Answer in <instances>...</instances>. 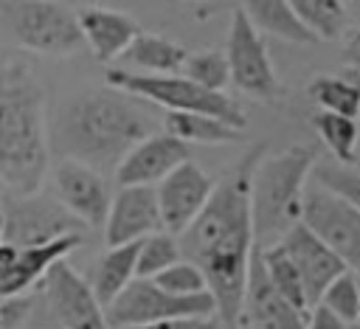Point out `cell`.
<instances>
[{"label":"cell","instance_id":"cell-1","mask_svg":"<svg viewBox=\"0 0 360 329\" xmlns=\"http://www.w3.org/2000/svg\"><path fill=\"white\" fill-rule=\"evenodd\" d=\"M262 152L264 149L256 146L228 172V177L214 183L200 217L177 236L180 256L202 273L205 290L214 298L217 318L225 323V329L239 326L242 321L248 267L256 250L248 188L253 163Z\"/></svg>","mask_w":360,"mask_h":329},{"label":"cell","instance_id":"cell-2","mask_svg":"<svg viewBox=\"0 0 360 329\" xmlns=\"http://www.w3.org/2000/svg\"><path fill=\"white\" fill-rule=\"evenodd\" d=\"M152 132V115L135 98L118 90H84L59 107L48 143L62 160H76L107 177Z\"/></svg>","mask_w":360,"mask_h":329},{"label":"cell","instance_id":"cell-3","mask_svg":"<svg viewBox=\"0 0 360 329\" xmlns=\"http://www.w3.org/2000/svg\"><path fill=\"white\" fill-rule=\"evenodd\" d=\"M51 169L45 96L20 59L0 65V183L11 197L39 194Z\"/></svg>","mask_w":360,"mask_h":329},{"label":"cell","instance_id":"cell-4","mask_svg":"<svg viewBox=\"0 0 360 329\" xmlns=\"http://www.w3.org/2000/svg\"><path fill=\"white\" fill-rule=\"evenodd\" d=\"M312 166L315 152L307 146H287L273 155H259L248 188L256 250L278 245L281 236L301 222V200Z\"/></svg>","mask_w":360,"mask_h":329},{"label":"cell","instance_id":"cell-5","mask_svg":"<svg viewBox=\"0 0 360 329\" xmlns=\"http://www.w3.org/2000/svg\"><path fill=\"white\" fill-rule=\"evenodd\" d=\"M107 84H110V90H118L129 98H141V101L166 107V112H200V115L219 118L222 124H228L239 132L245 129V112L233 98H228L225 93L202 90L200 84L188 82L180 73L177 76H146V73L110 67Z\"/></svg>","mask_w":360,"mask_h":329},{"label":"cell","instance_id":"cell-6","mask_svg":"<svg viewBox=\"0 0 360 329\" xmlns=\"http://www.w3.org/2000/svg\"><path fill=\"white\" fill-rule=\"evenodd\" d=\"M0 20L25 51L45 56H73L84 39L76 11L53 0H14L0 3Z\"/></svg>","mask_w":360,"mask_h":329},{"label":"cell","instance_id":"cell-7","mask_svg":"<svg viewBox=\"0 0 360 329\" xmlns=\"http://www.w3.org/2000/svg\"><path fill=\"white\" fill-rule=\"evenodd\" d=\"M301 225L312 231L343 262V267L360 278V211L349 200L312 180L304 188Z\"/></svg>","mask_w":360,"mask_h":329},{"label":"cell","instance_id":"cell-8","mask_svg":"<svg viewBox=\"0 0 360 329\" xmlns=\"http://www.w3.org/2000/svg\"><path fill=\"white\" fill-rule=\"evenodd\" d=\"M194 315H217L214 298L197 295V298H177L163 292L149 278H135L110 307H104V323L107 329H143L174 318H194Z\"/></svg>","mask_w":360,"mask_h":329},{"label":"cell","instance_id":"cell-9","mask_svg":"<svg viewBox=\"0 0 360 329\" xmlns=\"http://www.w3.org/2000/svg\"><path fill=\"white\" fill-rule=\"evenodd\" d=\"M225 62H228V82H233L239 93L259 101H273L278 96V76L267 56L264 39L250 25L242 8H233L231 17Z\"/></svg>","mask_w":360,"mask_h":329},{"label":"cell","instance_id":"cell-10","mask_svg":"<svg viewBox=\"0 0 360 329\" xmlns=\"http://www.w3.org/2000/svg\"><path fill=\"white\" fill-rule=\"evenodd\" d=\"M82 228L84 225L73 219L53 197H11V202L3 205V242L17 250L56 242L62 236L79 233Z\"/></svg>","mask_w":360,"mask_h":329},{"label":"cell","instance_id":"cell-11","mask_svg":"<svg viewBox=\"0 0 360 329\" xmlns=\"http://www.w3.org/2000/svg\"><path fill=\"white\" fill-rule=\"evenodd\" d=\"M53 180V191H56V202L73 217L79 219L84 228H101L110 211V183L104 174L76 163V160H62L53 166L51 172Z\"/></svg>","mask_w":360,"mask_h":329},{"label":"cell","instance_id":"cell-12","mask_svg":"<svg viewBox=\"0 0 360 329\" xmlns=\"http://www.w3.org/2000/svg\"><path fill=\"white\" fill-rule=\"evenodd\" d=\"M214 191L211 174H205L197 163L186 160L180 163L172 174H166L155 186L158 197V211H160V225L166 233L180 236L205 208L208 197Z\"/></svg>","mask_w":360,"mask_h":329},{"label":"cell","instance_id":"cell-13","mask_svg":"<svg viewBox=\"0 0 360 329\" xmlns=\"http://www.w3.org/2000/svg\"><path fill=\"white\" fill-rule=\"evenodd\" d=\"M278 247H281L284 256L290 259V264H292V270H295V276H298V281H301V290H304V295H307V307H309V309L318 307L323 290H326L340 273H346L343 262H340L312 231H307L301 222L292 225V228L281 236Z\"/></svg>","mask_w":360,"mask_h":329},{"label":"cell","instance_id":"cell-14","mask_svg":"<svg viewBox=\"0 0 360 329\" xmlns=\"http://www.w3.org/2000/svg\"><path fill=\"white\" fill-rule=\"evenodd\" d=\"M104 242L107 247H121L141 242L152 233H160V211L155 188L149 186H121L112 200L104 219Z\"/></svg>","mask_w":360,"mask_h":329},{"label":"cell","instance_id":"cell-15","mask_svg":"<svg viewBox=\"0 0 360 329\" xmlns=\"http://www.w3.org/2000/svg\"><path fill=\"white\" fill-rule=\"evenodd\" d=\"M48 298L62 329H107L104 309L98 307L90 284L68 264V259L48 270Z\"/></svg>","mask_w":360,"mask_h":329},{"label":"cell","instance_id":"cell-16","mask_svg":"<svg viewBox=\"0 0 360 329\" xmlns=\"http://www.w3.org/2000/svg\"><path fill=\"white\" fill-rule=\"evenodd\" d=\"M188 160V146L166 132H152L135 143L115 169V183L121 186H149L155 188L166 174Z\"/></svg>","mask_w":360,"mask_h":329},{"label":"cell","instance_id":"cell-17","mask_svg":"<svg viewBox=\"0 0 360 329\" xmlns=\"http://www.w3.org/2000/svg\"><path fill=\"white\" fill-rule=\"evenodd\" d=\"M242 318H248L253 329H307V315L298 312L292 304H287L273 290V284L267 281L262 259H259L256 250H253L250 267H248Z\"/></svg>","mask_w":360,"mask_h":329},{"label":"cell","instance_id":"cell-18","mask_svg":"<svg viewBox=\"0 0 360 329\" xmlns=\"http://www.w3.org/2000/svg\"><path fill=\"white\" fill-rule=\"evenodd\" d=\"M79 20V31L84 45L93 51V56L98 62H115L121 59V53L129 48V42L141 34L138 22L121 11H110V8H98V6H87L76 11Z\"/></svg>","mask_w":360,"mask_h":329},{"label":"cell","instance_id":"cell-19","mask_svg":"<svg viewBox=\"0 0 360 329\" xmlns=\"http://www.w3.org/2000/svg\"><path fill=\"white\" fill-rule=\"evenodd\" d=\"M79 245H82V233H70V236H62L56 242L39 245V247L17 250V259H14L11 270L0 278V298H20V295H25L42 276H48V270L56 262H65Z\"/></svg>","mask_w":360,"mask_h":329},{"label":"cell","instance_id":"cell-20","mask_svg":"<svg viewBox=\"0 0 360 329\" xmlns=\"http://www.w3.org/2000/svg\"><path fill=\"white\" fill-rule=\"evenodd\" d=\"M188 51L177 42L158 37V34H138L129 48L121 53V62L129 67H138L146 76H177L183 70Z\"/></svg>","mask_w":360,"mask_h":329},{"label":"cell","instance_id":"cell-21","mask_svg":"<svg viewBox=\"0 0 360 329\" xmlns=\"http://www.w3.org/2000/svg\"><path fill=\"white\" fill-rule=\"evenodd\" d=\"M135 262H138V242L107 247L96 264L90 290L98 301V307H110L132 281H135Z\"/></svg>","mask_w":360,"mask_h":329},{"label":"cell","instance_id":"cell-22","mask_svg":"<svg viewBox=\"0 0 360 329\" xmlns=\"http://www.w3.org/2000/svg\"><path fill=\"white\" fill-rule=\"evenodd\" d=\"M239 8L245 11V17L250 20V25L259 34H270V37H278V39L295 42V45L315 42V37L304 28V22L298 20V14L292 11V6L287 0H250Z\"/></svg>","mask_w":360,"mask_h":329},{"label":"cell","instance_id":"cell-23","mask_svg":"<svg viewBox=\"0 0 360 329\" xmlns=\"http://www.w3.org/2000/svg\"><path fill=\"white\" fill-rule=\"evenodd\" d=\"M163 132L177 138L180 143H202V146H219L233 143L242 138L239 129L222 124L219 118L200 115V112H166L163 115Z\"/></svg>","mask_w":360,"mask_h":329},{"label":"cell","instance_id":"cell-24","mask_svg":"<svg viewBox=\"0 0 360 329\" xmlns=\"http://www.w3.org/2000/svg\"><path fill=\"white\" fill-rule=\"evenodd\" d=\"M312 127H315L318 138L326 143V149L332 152L338 166L352 169L357 163V146H360L357 121L343 118V115H332V112H315L312 115Z\"/></svg>","mask_w":360,"mask_h":329},{"label":"cell","instance_id":"cell-25","mask_svg":"<svg viewBox=\"0 0 360 329\" xmlns=\"http://www.w3.org/2000/svg\"><path fill=\"white\" fill-rule=\"evenodd\" d=\"M304 28L318 39H338L346 28V6L338 0H295L290 3Z\"/></svg>","mask_w":360,"mask_h":329},{"label":"cell","instance_id":"cell-26","mask_svg":"<svg viewBox=\"0 0 360 329\" xmlns=\"http://www.w3.org/2000/svg\"><path fill=\"white\" fill-rule=\"evenodd\" d=\"M309 96L321 104V112L343 115L352 121L360 118V96L343 76H318L309 84Z\"/></svg>","mask_w":360,"mask_h":329},{"label":"cell","instance_id":"cell-27","mask_svg":"<svg viewBox=\"0 0 360 329\" xmlns=\"http://www.w3.org/2000/svg\"><path fill=\"white\" fill-rule=\"evenodd\" d=\"M180 256V245L177 236L160 231L152 233L146 239L138 242V262H135V278H155L163 270H169L172 264H177Z\"/></svg>","mask_w":360,"mask_h":329},{"label":"cell","instance_id":"cell-28","mask_svg":"<svg viewBox=\"0 0 360 329\" xmlns=\"http://www.w3.org/2000/svg\"><path fill=\"white\" fill-rule=\"evenodd\" d=\"M318 307H323L326 312H332L338 321H343L346 326L354 323L357 318V307H360V278L354 273H340L321 295Z\"/></svg>","mask_w":360,"mask_h":329},{"label":"cell","instance_id":"cell-29","mask_svg":"<svg viewBox=\"0 0 360 329\" xmlns=\"http://www.w3.org/2000/svg\"><path fill=\"white\" fill-rule=\"evenodd\" d=\"M183 76L194 84H200L202 90L211 93H222V87L228 84V62L225 53L219 51H197L188 53L183 62Z\"/></svg>","mask_w":360,"mask_h":329},{"label":"cell","instance_id":"cell-30","mask_svg":"<svg viewBox=\"0 0 360 329\" xmlns=\"http://www.w3.org/2000/svg\"><path fill=\"white\" fill-rule=\"evenodd\" d=\"M149 281H155L163 292L177 295V298H197V295H205L208 292L202 273L191 262H186V259H180L177 264H172L169 270H163L160 276H155Z\"/></svg>","mask_w":360,"mask_h":329},{"label":"cell","instance_id":"cell-31","mask_svg":"<svg viewBox=\"0 0 360 329\" xmlns=\"http://www.w3.org/2000/svg\"><path fill=\"white\" fill-rule=\"evenodd\" d=\"M312 180L335 194H340L343 200H349L357 211H360V172L354 169H343L338 163H318L312 166Z\"/></svg>","mask_w":360,"mask_h":329},{"label":"cell","instance_id":"cell-32","mask_svg":"<svg viewBox=\"0 0 360 329\" xmlns=\"http://www.w3.org/2000/svg\"><path fill=\"white\" fill-rule=\"evenodd\" d=\"M143 329H225V323L217 315H194V318H174V321H163L155 326H143Z\"/></svg>","mask_w":360,"mask_h":329},{"label":"cell","instance_id":"cell-33","mask_svg":"<svg viewBox=\"0 0 360 329\" xmlns=\"http://www.w3.org/2000/svg\"><path fill=\"white\" fill-rule=\"evenodd\" d=\"M307 329H352V326H346L343 321H338L323 307H312L309 315H307Z\"/></svg>","mask_w":360,"mask_h":329},{"label":"cell","instance_id":"cell-34","mask_svg":"<svg viewBox=\"0 0 360 329\" xmlns=\"http://www.w3.org/2000/svg\"><path fill=\"white\" fill-rule=\"evenodd\" d=\"M346 62L349 67H360V31H354L346 42Z\"/></svg>","mask_w":360,"mask_h":329},{"label":"cell","instance_id":"cell-35","mask_svg":"<svg viewBox=\"0 0 360 329\" xmlns=\"http://www.w3.org/2000/svg\"><path fill=\"white\" fill-rule=\"evenodd\" d=\"M340 76H343V79L357 90V96H360V67H349V70H343Z\"/></svg>","mask_w":360,"mask_h":329},{"label":"cell","instance_id":"cell-36","mask_svg":"<svg viewBox=\"0 0 360 329\" xmlns=\"http://www.w3.org/2000/svg\"><path fill=\"white\" fill-rule=\"evenodd\" d=\"M352 329H360V307H357V318H354V323H352Z\"/></svg>","mask_w":360,"mask_h":329},{"label":"cell","instance_id":"cell-37","mask_svg":"<svg viewBox=\"0 0 360 329\" xmlns=\"http://www.w3.org/2000/svg\"><path fill=\"white\" fill-rule=\"evenodd\" d=\"M0 242H3V205H0Z\"/></svg>","mask_w":360,"mask_h":329},{"label":"cell","instance_id":"cell-38","mask_svg":"<svg viewBox=\"0 0 360 329\" xmlns=\"http://www.w3.org/2000/svg\"><path fill=\"white\" fill-rule=\"evenodd\" d=\"M0 315H3V298H0Z\"/></svg>","mask_w":360,"mask_h":329}]
</instances>
